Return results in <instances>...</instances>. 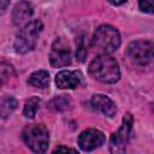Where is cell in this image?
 Segmentation results:
<instances>
[{"instance_id": "ac0fdd59", "label": "cell", "mask_w": 154, "mask_h": 154, "mask_svg": "<svg viewBox=\"0 0 154 154\" xmlns=\"http://www.w3.org/2000/svg\"><path fill=\"white\" fill-rule=\"evenodd\" d=\"M138 6L141 11L147 13H153V0H138Z\"/></svg>"}, {"instance_id": "4fadbf2b", "label": "cell", "mask_w": 154, "mask_h": 154, "mask_svg": "<svg viewBox=\"0 0 154 154\" xmlns=\"http://www.w3.org/2000/svg\"><path fill=\"white\" fill-rule=\"evenodd\" d=\"M17 100L13 96H6L0 102V116L2 118H7L16 108H17Z\"/></svg>"}, {"instance_id": "ba28073f", "label": "cell", "mask_w": 154, "mask_h": 154, "mask_svg": "<svg viewBox=\"0 0 154 154\" xmlns=\"http://www.w3.org/2000/svg\"><path fill=\"white\" fill-rule=\"evenodd\" d=\"M105 141H106V137L103 132L96 129L84 130L78 136V146L84 152H90L101 147L105 143Z\"/></svg>"}, {"instance_id": "e0dca14e", "label": "cell", "mask_w": 154, "mask_h": 154, "mask_svg": "<svg viewBox=\"0 0 154 154\" xmlns=\"http://www.w3.org/2000/svg\"><path fill=\"white\" fill-rule=\"evenodd\" d=\"M69 103H70L69 99H66L64 95H63V96H58V97H55V99L52 101V106H53L57 111H64V109H66L67 106H69Z\"/></svg>"}, {"instance_id": "44dd1931", "label": "cell", "mask_w": 154, "mask_h": 154, "mask_svg": "<svg viewBox=\"0 0 154 154\" xmlns=\"http://www.w3.org/2000/svg\"><path fill=\"white\" fill-rule=\"evenodd\" d=\"M108 1H109V4H112V5H114V6H119V5L125 4L128 0H108Z\"/></svg>"}, {"instance_id": "ffe728a7", "label": "cell", "mask_w": 154, "mask_h": 154, "mask_svg": "<svg viewBox=\"0 0 154 154\" xmlns=\"http://www.w3.org/2000/svg\"><path fill=\"white\" fill-rule=\"evenodd\" d=\"M59 152H72V153H76L77 150L72 149V148H67V147H58V148L54 149V153H59Z\"/></svg>"}, {"instance_id": "d6986e66", "label": "cell", "mask_w": 154, "mask_h": 154, "mask_svg": "<svg viewBox=\"0 0 154 154\" xmlns=\"http://www.w3.org/2000/svg\"><path fill=\"white\" fill-rule=\"evenodd\" d=\"M10 5V0H0V14H2Z\"/></svg>"}, {"instance_id": "277c9868", "label": "cell", "mask_w": 154, "mask_h": 154, "mask_svg": "<svg viewBox=\"0 0 154 154\" xmlns=\"http://www.w3.org/2000/svg\"><path fill=\"white\" fill-rule=\"evenodd\" d=\"M23 140L35 153H45L49 144V132L43 124H31L24 128Z\"/></svg>"}, {"instance_id": "5bb4252c", "label": "cell", "mask_w": 154, "mask_h": 154, "mask_svg": "<svg viewBox=\"0 0 154 154\" xmlns=\"http://www.w3.org/2000/svg\"><path fill=\"white\" fill-rule=\"evenodd\" d=\"M38 105H40V99L37 96H32L30 99H28L25 101V105H24V109H23V113L26 118L29 119H32L38 109Z\"/></svg>"}, {"instance_id": "52a82bcc", "label": "cell", "mask_w": 154, "mask_h": 154, "mask_svg": "<svg viewBox=\"0 0 154 154\" xmlns=\"http://www.w3.org/2000/svg\"><path fill=\"white\" fill-rule=\"evenodd\" d=\"M128 57L137 65H147L153 60V43L150 41H134L128 46Z\"/></svg>"}, {"instance_id": "7c38bea8", "label": "cell", "mask_w": 154, "mask_h": 154, "mask_svg": "<svg viewBox=\"0 0 154 154\" xmlns=\"http://www.w3.org/2000/svg\"><path fill=\"white\" fill-rule=\"evenodd\" d=\"M28 83L35 88L43 89L49 84V73L45 70L36 71L30 75V77L28 78Z\"/></svg>"}, {"instance_id": "8fae6325", "label": "cell", "mask_w": 154, "mask_h": 154, "mask_svg": "<svg viewBox=\"0 0 154 154\" xmlns=\"http://www.w3.org/2000/svg\"><path fill=\"white\" fill-rule=\"evenodd\" d=\"M90 103L93 106V108L100 111L102 114L112 118L116 116L117 113V107L114 105V102L106 95H102V94H95L93 95L91 100H90Z\"/></svg>"}, {"instance_id": "3957f363", "label": "cell", "mask_w": 154, "mask_h": 154, "mask_svg": "<svg viewBox=\"0 0 154 154\" xmlns=\"http://www.w3.org/2000/svg\"><path fill=\"white\" fill-rule=\"evenodd\" d=\"M42 28H43V24L38 19L28 22L16 36V41H14L16 52L24 54L31 51L36 45L38 35L42 31Z\"/></svg>"}, {"instance_id": "9c48e42d", "label": "cell", "mask_w": 154, "mask_h": 154, "mask_svg": "<svg viewBox=\"0 0 154 154\" xmlns=\"http://www.w3.org/2000/svg\"><path fill=\"white\" fill-rule=\"evenodd\" d=\"M34 13V7L28 1H20L16 4L12 11V22L17 26L25 25Z\"/></svg>"}, {"instance_id": "6da1fadb", "label": "cell", "mask_w": 154, "mask_h": 154, "mask_svg": "<svg viewBox=\"0 0 154 154\" xmlns=\"http://www.w3.org/2000/svg\"><path fill=\"white\" fill-rule=\"evenodd\" d=\"M89 73L102 83H116L120 77L117 60L107 54H100L89 64Z\"/></svg>"}, {"instance_id": "5b68a950", "label": "cell", "mask_w": 154, "mask_h": 154, "mask_svg": "<svg viewBox=\"0 0 154 154\" xmlns=\"http://www.w3.org/2000/svg\"><path fill=\"white\" fill-rule=\"evenodd\" d=\"M132 131V116L130 113H126L123 118V124L116 131L112 134L109 140V152L111 153H124L126 144L130 141Z\"/></svg>"}, {"instance_id": "30bf717a", "label": "cell", "mask_w": 154, "mask_h": 154, "mask_svg": "<svg viewBox=\"0 0 154 154\" xmlns=\"http://www.w3.org/2000/svg\"><path fill=\"white\" fill-rule=\"evenodd\" d=\"M82 81V75L78 71L64 70L60 71L55 77V83L60 89H75L79 85Z\"/></svg>"}, {"instance_id": "9a60e30c", "label": "cell", "mask_w": 154, "mask_h": 154, "mask_svg": "<svg viewBox=\"0 0 154 154\" xmlns=\"http://www.w3.org/2000/svg\"><path fill=\"white\" fill-rule=\"evenodd\" d=\"M14 73V70L12 67V65H10L8 63H0V87L4 85Z\"/></svg>"}, {"instance_id": "8992f818", "label": "cell", "mask_w": 154, "mask_h": 154, "mask_svg": "<svg viewBox=\"0 0 154 154\" xmlns=\"http://www.w3.org/2000/svg\"><path fill=\"white\" fill-rule=\"evenodd\" d=\"M49 61L53 67H64L71 64L72 52L65 38L59 37L53 42L49 52Z\"/></svg>"}, {"instance_id": "7a4b0ae2", "label": "cell", "mask_w": 154, "mask_h": 154, "mask_svg": "<svg viewBox=\"0 0 154 154\" xmlns=\"http://www.w3.org/2000/svg\"><path fill=\"white\" fill-rule=\"evenodd\" d=\"M91 45L105 54L113 53L120 46V35L116 28L111 25H101L95 30Z\"/></svg>"}, {"instance_id": "2e32d148", "label": "cell", "mask_w": 154, "mask_h": 154, "mask_svg": "<svg viewBox=\"0 0 154 154\" xmlns=\"http://www.w3.org/2000/svg\"><path fill=\"white\" fill-rule=\"evenodd\" d=\"M87 54H88V51H87V48H85L84 40L81 37V38H78V41H77V51H76L77 59H78L79 61H84L85 58H87Z\"/></svg>"}]
</instances>
